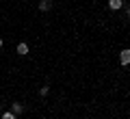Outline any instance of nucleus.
I'll use <instances>...</instances> for the list:
<instances>
[{"mask_svg":"<svg viewBox=\"0 0 130 119\" xmlns=\"http://www.w3.org/2000/svg\"><path fill=\"white\" fill-rule=\"evenodd\" d=\"M126 15L130 18V5H126Z\"/></svg>","mask_w":130,"mask_h":119,"instance_id":"nucleus-8","label":"nucleus"},{"mask_svg":"<svg viewBox=\"0 0 130 119\" xmlns=\"http://www.w3.org/2000/svg\"><path fill=\"white\" fill-rule=\"evenodd\" d=\"M50 9H52V0H41V2H39V11L46 13V11H50Z\"/></svg>","mask_w":130,"mask_h":119,"instance_id":"nucleus-4","label":"nucleus"},{"mask_svg":"<svg viewBox=\"0 0 130 119\" xmlns=\"http://www.w3.org/2000/svg\"><path fill=\"white\" fill-rule=\"evenodd\" d=\"M2 119H18V115H13L11 110H5L2 113Z\"/></svg>","mask_w":130,"mask_h":119,"instance_id":"nucleus-6","label":"nucleus"},{"mask_svg":"<svg viewBox=\"0 0 130 119\" xmlns=\"http://www.w3.org/2000/svg\"><path fill=\"white\" fill-rule=\"evenodd\" d=\"M24 110V104H20V102H13V104H11V113L13 115H20Z\"/></svg>","mask_w":130,"mask_h":119,"instance_id":"nucleus-5","label":"nucleus"},{"mask_svg":"<svg viewBox=\"0 0 130 119\" xmlns=\"http://www.w3.org/2000/svg\"><path fill=\"white\" fill-rule=\"evenodd\" d=\"M15 52H18L20 56H26V54H28V43H24V41H22V43H18Z\"/></svg>","mask_w":130,"mask_h":119,"instance_id":"nucleus-3","label":"nucleus"},{"mask_svg":"<svg viewBox=\"0 0 130 119\" xmlns=\"http://www.w3.org/2000/svg\"><path fill=\"white\" fill-rule=\"evenodd\" d=\"M119 63L124 65V67H126V65H130V48H126V50L119 52Z\"/></svg>","mask_w":130,"mask_h":119,"instance_id":"nucleus-1","label":"nucleus"},{"mask_svg":"<svg viewBox=\"0 0 130 119\" xmlns=\"http://www.w3.org/2000/svg\"><path fill=\"white\" fill-rule=\"evenodd\" d=\"M124 7V0H108V9L111 11H119Z\"/></svg>","mask_w":130,"mask_h":119,"instance_id":"nucleus-2","label":"nucleus"},{"mask_svg":"<svg viewBox=\"0 0 130 119\" xmlns=\"http://www.w3.org/2000/svg\"><path fill=\"white\" fill-rule=\"evenodd\" d=\"M0 48H2V37H0Z\"/></svg>","mask_w":130,"mask_h":119,"instance_id":"nucleus-9","label":"nucleus"},{"mask_svg":"<svg viewBox=\"0 0 130 119\" xmlns=\"http://www.w3.org/2000/svg\"><path fill=\"white\" fill-rule=\"evenodd\" d=\"M48 93H50V87H48V84H46V87H41V89H39V95H48Z\"/></svg>","mask_w":130,"mask_h":119,"instance_id":"nucleus-7","label":"nucleus"}]
</instances>
